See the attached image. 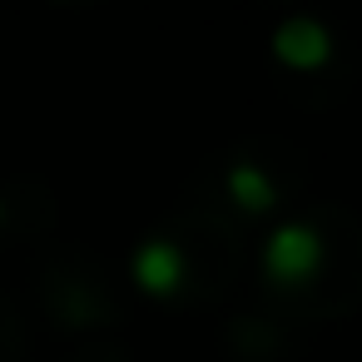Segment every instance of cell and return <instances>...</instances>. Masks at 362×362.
I'll return each mask as SVG.
<instances>
[{
    "label": "cell",
    "instance_id": "6da1fadb",
    "mask_svg": "<svg viewBox=\"0 0 362 362\" xmlns=\"http://www.w3.org/2000/svg\"><path fill=\"white\" fill-rule=\"evenodd\" d=\"M322 268V233L313 223H278L263 243V273L278 288H308Z\"/></svg>",
    "mask_w": 362,
    "mask_h": 362
},
{
    "label": "cell",
    "instance_id": "7a4b0ae2",
    "mask_svg": "<svg viewBox=\"0 0 362 362\" xmlns=\"http://www.w3.org/2000/svg\"><path fill=\"white\" fill-rule=\"evenodd\" d=\"M273 60L288 70H322L332 60V30L313 16H293L273 30Z\"/></svg>",
    "mask_w": 362,
    "mask_h": 362
},
{
    "label": "cell",
    "instance_id": "3957f363",
    "mask_svg": "<svg viewBox=\"0 0 362 362\" xmlns=\"http://www.w3.org/2000/svg\"><path fill=\"white\" fill-rule=\"evenodd\" d=\"M129 273H134L139 293H149V298H174V293L184 288V278H189V258H184L179 243H169V238H149V243L134 248Z\"/></svg>",
    "mask_w": 362,
    "mask_h": 362
},
{
    "label": "cell",
    "instance_id": "277c9868",
    "mask_svg": "<svg viewBox=\"0 0 362 362\" xmlns=\"http://www.w3.org/2000/svg\"><path fill=\"white\" fill-rule=\"evenodd\" d=\"M223 189H228V199L243 214H273V204H278V189H273V179L258 164H233L228 179H223Z\"/></svg>",
    "mask_w": 362,
    "mask_h": 362
},
{
    "label": "cell",
    "instance_id": "5b68a950",
    "mask_svg": "<svg viewBox=\"0 0 362 362\" xmlns=\"http://www.w3.org/2000/svg\"><path fill=\"white\" fill-rule=\"evenodd\" d=\"M0 223H6V204H0Z\"/></svg>",
    "mask_w": 362,
    "mask_h": 362
}]
</instances>
